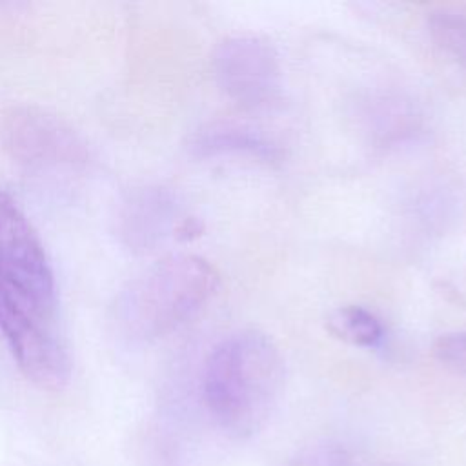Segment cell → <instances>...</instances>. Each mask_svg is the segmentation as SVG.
I'll use <instances>...</instances> for the list:
<instances>
[{
  "instance_id": "3",
  "label": "cell",
  "mask_w": 466,
  "mask_h": 466,
  "mask_svg": "<svg viewBox=\"0 0 466 466\" xmlns=\"http://www.w3.org/2000/svg\"><path fill=\"white\" fill-rule=\"evenodd\" d=\"M0 331L25 379L46 390H60L67 384L71 362L51 329V317L40 313L2 280Z\"/></svg>"
},
{
  "instance_id": "2",
  "label": "cell",
  "mask_w": 466,
  "mask_h": 466,
  "mask_svg": "<svg viewBox=\"0 0 466 466\" xmlns=\"http://www.w3.org/2000/svg\"><path fill=\"white\" fill-rule=\"evenodd\" d=\"M217 288L218 273L202 257H164L118 293L116 326L133 340H155L193 319Z\"/></svg>"
},
{
  "instance_id": "1",
  "label": "cell",
  "mask_w": 466,
  "mask_h": 466,
  "mask_svg": "<svg viewBox=\"0 0 466 466\" xmlns=\"http://www.w3.org/2000/svg\"><path fill=\"white\" fill-rule=\"evenodd\" d=\"M284 359L258 329L224 337L208 355L202 397L209 415L231 437L255 435L271 417L284 390Z\"/></svg>"
},
{
  "instance_id": "11",
  "label": "cell",
  "mask_w": 466,
  "mask_h": 466,
  "mask_svg": "<svg viewBox=\"0 0 466 466\" xmlns=\"http://www.w3.org/2000/svg\"><path fill=\"white\" fill-rule=\"evenodd\" d=\"M428 31L435 46L466 69V11L451 7L431 11Z\"/></svg>"
},
{
  "instance_id": "7",
  "label": "cell",
  "mask_w": 466,
  "mask_h": 466,
  "mask_svg": "<svg viewBox=\"0 0 466 466\" xmlns=\"http://www.w3.org/2000/svg\"><path fill=\"white\" fill-rule=\"evenodd\" d=\"M177 217L178 202L169 189L158 186L140 187L126 198L118 229L127 246L144 251L177 231Z\"/></svg>"
},
{
  "instance_id": "13",
  "label": "cell",
  "mask_w": 466,
  "mask_h": 466,
  "mask_svg": "<svg viewBox=\"0 0 466 466\" xmlns=\"http://www.w3.org/2000/svg\"><path fill=\"white\" fill-rule=\"evenodd\" d=\"M289 466H351V462L340 446L322 442L299 451Z\"/></svg>"
},
{
  "instance_id": "12",
  "label": "cell",
  "mask_w": 466,
  "mask_h": 466,
  "mask_svg": "<svg viewBox=\"0 0 466 466\" xmlns=\"http://www.w3.org/2000/svg\"><path fill=\"white\" fill-rule=\"evenodd\" d=\"M433 355L444 368L466 377V329L441 335L433 344Z\"/></svg>"
},
{
  "instance_id": "5",
  "label": "cell",
  "mask_w": 466,
  "mask_h": 466,
  "mask_svg": "<svg viewBox=\"0 0 466 466\" xmlns=\"http://www.w3.org/2000/svg\"><path fill=\"white\" fill-rule=\"evenodd\" d=\"M0 280L40 313L53 317L56 288L47 253L7 191H0Z\"/></svg>"
},
{
  "instance_id": "10",
  "label": "cell",
  "mask_w": 466,
  "mask_h": 466,
  "mask_svg": "<svg viewBox=\"0 0 466 466\" xmlns=\"http://www.w3.org/2000/svg\"><path fill=\"white\" fill-rule=\"evenodd\" d=\"M328 331L351 346L377 348L384 340L380 320L362 306H340L328 315Z\"/></svg>"
},
{
  "instance_id": "4",
  "label": "cell",
  "mask_w": 466,
  "mask_h": 466,
  "mask_svg": "<svg viewBox=\"0 0 466 466\" xmlns=\"http://www.w3.org/2000/svg\"><path fill=\"white\" fill-rule=\"evenodd\" d=\"M0 146L11 160L33 169L80 166L89 158L87 144L66 120L31 104L0 113Z\"/></svg>"
},
{
  "instance_id": "9",
  "label": "cell",
  "mask_w": 466,
  "mask_h": 466,
  "mask_svg": "<svg viewBox=\"0 0 466 466\" xmlns=\"http://www.w3.org/2000/svg\"><path fill=\"white\" fill-rule=\"evenodd\" d=\"M366 131L379 144H395L417 133L420 116L410 100L399 95H379L366 104Z\"/></svg>"
},
{
  "instance_id": "6",
  "label": "cell",
  "mask_w": 466,
  "mask_h": 466,
  "mask_svg": "<svg viewBox=\"0 0 466 466\" xmlns=\"http://www.w3.org/2000/svg\"><path fill=\"white\" fill-rule=\"evenodd\" d=\"M222 93L244 109H264L279 102L282 66L275 47L253 35L224 38L211 58Z\"/></svg>"
},
{
  "instance_id": "8",
  "label": "cell",
  "mask_w": 466,
  "mask_h": 466,
  "mask_svg": "<svg viewBox=\"0 0 466 466\" xmlns=\"http://www.w3.org/2000/svg\"><path fill=\"white\" fill-rule=\"evenodd\" d=\"M186 149L193 158L198 160L249 157L273 164L282 157V151L273 138L253 126L233 120H215L197 127L189 135Z\"/></svg>"
}]
</instances>
